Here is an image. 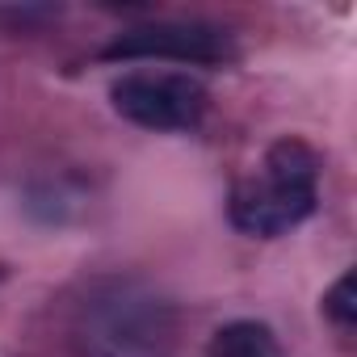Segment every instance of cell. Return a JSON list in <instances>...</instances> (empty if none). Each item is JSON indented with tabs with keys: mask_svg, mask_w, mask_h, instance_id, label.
I'll use <instances>...</instances> for the list:
<instances>
[{
	"mask_svg": "<svg viewBox=\"0 0 357 357\" xmlns=\"http://www.w3.org/2000/svg\"><path fill=\"white\" fill-rule=\"evenodd\" d=\"M80 357H176V307L139 278H101L76 303Z\"/></svg>",
	"mask_w": 357,
	"mask_h": 357,
	"instance_id": "6da1fadb",
	"label": "cell"
},
{
	"mask_svg": "<svg viewBox=\"0 0 357 357\" xmlns=\"http://www.w3.org/2000/svg\"><path fill=\"white\" fill-rule=\"evenodd\" d=\"M319 206V151L294 135L265 147L261 164L236 181L227 198V215L236 231L252 240H278L290 236L298 223H307Z\"/></svg>",
	"mask_w": 357,
	"mask_h": 357,
	"instance_id": "7a4b0ae2",
	"label": "cell"
},
{
	"mask_svg": "<svg viewBox=\"0 0 357 357\" xmlns=\"http://www.w3.org/2000/svg\"><path fill=\"white\" fill-rule=\"evenodd\" d=\"M109 105L155 135H172V130H194L206 109H211V93L198 76L190 72H172V68H135L122 72L109 84Z\"/></svg>",
	"mask_w": 357,
	"mask_h": 357,
	"instance_id": "3957f363",
	"label": "cell"
},
{
	"mask_svg": "<svg viewBox=\"0 0 357 357\" xmlns=\"http://www.w3.org/2000/svg\"><path fill=\"white\" fill-rule=\"evenodd\" d=\"M231 34L211 22H151L118 34L105 59H155V63H223L231 59Z\"/></svg>",
	"mask_w": 357,
	"mask_h": 357,
	"instance_id": "277c9868",
	"label": "cell"
},
{
	"mask_svg": "<svg viewBox=\"0 0 357 357\" xmlns=\"http://www.w3.org/2000/svg\"><path fill=\"white\" fill-rule=\"evenodd\" d=\"M206 357H286L278 332L261 319H231L223 328H215Z\"/></svg>",
	"mask_w": 357,
	"mask_h": 357,
	"instance_id": "5b68a950",
	"label": "cell"
},
{
	"mask_svg": "<svg viewBox=\"0 0 357 357\" xmlns=\"http://www.w3.org/2000/svg\"><path fill=\"white\" fill-rule=\"evenodd\" d=\"M324 315H328L340 332H353V324H357V290H353V269H349V273H340V278L328 286V294H324Z\"/></svg>",
	"mask_w": 357,
	"mask_h": 357,
	"instance_id": "8992f818",
	"label": "cell"
}]
</instances>
